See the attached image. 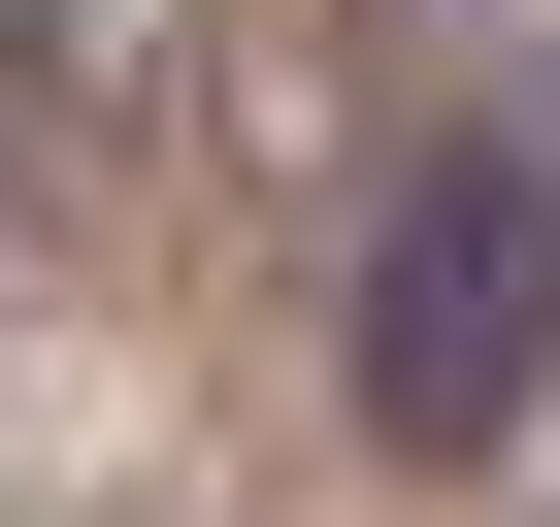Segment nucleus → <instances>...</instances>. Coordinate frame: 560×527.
<instances>
[{"label":"nucleus","instance_id":"f257e3e1","mask_svg":"<svg viewBox=\"0 0 560 527\" xmlns=\"http://www.w3.org/2000/svg\"><path fill=\"white\" fill-rule=\"evenodd\" d=\"M527 396H560V132H429L396 231H363V429L494 461Z\"/></svg>","mask_w":560,"mask_h":527},{"label":"nucleus","instance_id":"f03ea898","mask_svg":"<svg viewBox=\"0 0 560 527\" xmlns=\"http://www.w3.org/2000/svg\"><path fill=\"white\" fill-rule=\"evenodd\" d=\"M0 99H34V0H0Z\"/></svg>","mask_w":560,"mask_h":527}]
</instances>
